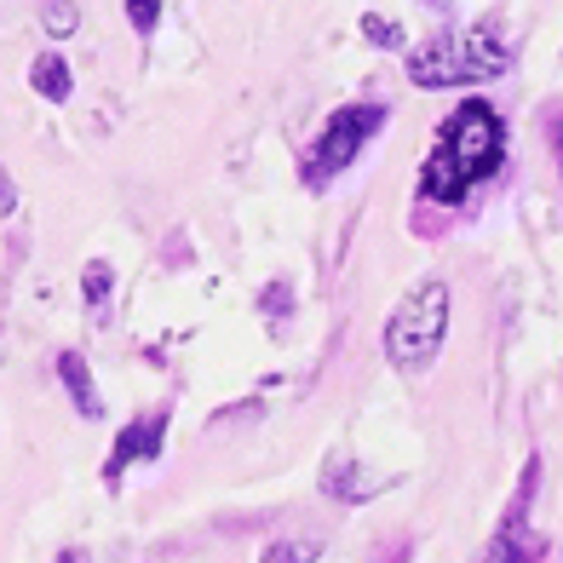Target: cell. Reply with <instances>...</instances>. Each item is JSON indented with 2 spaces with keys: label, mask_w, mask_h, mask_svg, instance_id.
<instances>
[{
  "label": "cell",
  "mask_w": 563,
  "mask_h": 563,
  "mask_svg": "<svg viewBox=\"0 0 563 563\" xmlns=\"http://www.w3.org/2000/svg\"><path fill=\"white\" fill-rule=\"evenodd\" d=\"M506 162V121L495 104H483V98H466V104H454V115L438 126V144H431V156L420 167V196L426 201H466V190H477L483 178H495Z\"/></svg>",
  "instance_id": "obj_1"
},
{
  "label": "cell",
  "mask_w": 563,
  "mask_h": 563,
  "mask_svg": "<svg viewBox=\"0 0 563 563\" xmlns=\"http://www.w3.org/2000/svg\"><path fill=\"white\" fill-rule=\"evenodd\" d=\"M511 69L506 41L477 23V30H454V35H431L426 46L408 53V81L438 92V87H477V81H495V75Z\"/></svg>",
  "instance_id": "obj_2"
},
{
  "label": "cell",
  "mask_w": 563,
  "mask_h": 563,
  "mask_svg": "<svg viewBox=\"0 0 563 563\" xmlns=\"http://www.w3.org/2000/svg\"><path fill=\"white\" fill-rule=\"evenodd\" d=\"M449 282H420L397 299V311L386 317V363L397 374H426L438 363L449 340Z\"/></svg>",
  "instance_id": "obj_3"
},
{
  "label": "cell",
  "mask_w": 563,
  "mask_h": 563,
  "mask_svg": "<svg viewBox=\"0 0 563 563\" xmlns=\"http://www.w3.org/2000/svg\"><path fill=\"white\" fill-rule=\"evenodd\" d=\"M386 121H391L386 104H340L334 115H328V126L317 133V144L305 150V185H311V190L334 185V178L368 150V139H374Z\"/></svg>",
  "instance_id": "obj_4"
},
{
  "label": "cell",
  "mask_w": 563,
  "mask_h": 563,
  "mask_svg": "<svg viewBox=\"0 0 563 563\" xmlns=\"http://www.w3.org/2000/svg\"><path fill=\"white\" fill-rule=\"evenodd\" d=\"M162 449H167V415H139V420H126V426L115 431L110 460H104V483L115 489V483L126 477V466H139V460H150V466H156Z\"/></svg>",
  "instance_id": "obj_5"
},
{
  "label": "cell",
  "mask_w": 563,
  "mask_h": 563,
  "mask_svg": "<svg viewBox=\"0 0 563 563\" xmlns=\"http://www.w3.org/2000/svg\"><path fill=\"white\" fill-rule=\"evenodd\" d=\"M58 379H64V391H69V402H75V415H81V420H104V397H98L92 368H87L81 351H64V356H58Z\"/></svg>",
  "instance_id": "obj_6"
},
{
  "label": "cell",
  "mask_w": 563,
  "mask_h": 563,
  "mask_svg": "<svg viewBox=\"0 0 563 563\" xmlns=\"http://www.w3.org/2000/svg\"><path fill=\"white\" fill-rule=\"evenodd\" d=\"M379 489H386V477H379V472H363V466H340V460H334V466L322 472V495H328V500H345V506L374 500Z\"/></svg>",
  "instance_id": "obj_7"
},
{
  "label": "cell",
  "mask_w": 563,
  "mask_h": 563,
  "mask_svg": "<svg viewBox=\"0 0 563 563\" xmlns=\"http://www.w3.org/2000/svg\"><path fill=\"white\" fill-rule=\"evenodd\" d=\"M30 87H35V98H46V104H69L75 69H69L58 53H41V58L30 64Z\"/></svg>",
  "instance_id": "obj_8"
},
{
  "label": "cell",
  "mask_w": 563,
  "mask_h": 563,
  "mask_svg": "<svg viewBox=\"0 0 563 563\" xmlns=\"http://www.w3.org/2000/svg\"><path fill=\"white\" fill-rule=\"evenodd\" d=\"M110 288H115V271H110V260H87V271H81V299H87V311H92V317H104Z\"/></svg>",
  "instance_id": "obj_9"
},
{
  "label": "cell",
  "mask_w": 563,
  "mask_h": 563,
  "mask_svg": "<svg viewBox=\"0 0 563 563\" xmlns=\"http://www.w3.org/2000/svg\"><path fill=\"white\" fill-rule=\"evenodd\" d=\"M477 563H529V547L518 541V518H511L495 541H489V552H483Z\"/></svg>",
  "instance_id": "obj_10"
},
{
  "label": "cell",
  "mask_w": 563,
  "mask_h": 563,
  "mask_svg": "<svg viewBox=\"0 0 563 563\" xmlns=\"http://www.w3.org/2000/svg\"><path fill=\"white\" fill-rule=\"evenodd\" d=\"M317 558H322V547L311 534H299V541H271L260 563H317Z\"/></svg>",
  "instance_id": "obj_11"
},
{
  "label": "cell",
  "mask_w": 563,
  "mask_h": 563,
  "mask_svg": "<svg viewBox=\"0 0 563 563\" xmlns=\"http://www.w3.org/2000/svg\"><path fill=\"white\" fill-rule=\"evenodd\" d=\"M41 23H46V35H75L81 30V12H75V0H46Z\"/></svg>",
  "instance_id": "obj_12"
},
{
  "label": "cell",
  "mask_w": 563,
  "mask_h": 563,
  "mask_svg": "<svg viewBox=\"0 0 563 563\" xmlns=\"http://www.w3.org/2000/svg\"><path fill=\"white\" fill-rule=\"evenodd\" d=\"M121 7H126V23H133V35H139V41H150V35H156L162 0H121Z\"/></svg>",
  "instance_id": "obj_13"
},
{
  "label": "cell",
  "mask_w": 563,
  "mask_h": 563,
  "mask_svg": "<svg viewBox=\"0 0 563 563\" xmlns=\"http://www.w3.org/2000/svg\"><path fill=\"white\" fill-rule=\"evenodd\" d=\"M363 35L374 41V46H402V30L391 18H363Z\"/></svg>",
  "instance_id": "obj_14"
},
{
  "label": "cell",
  "mask_w": 563,
  "mask_h": 563,
  "mask_svg": "<svg viewBox=\"0 0 563 563\" xmlns=\"http://www.w3.org/2000/svg\"><path fill=\"white\" fill-rule=\"evenodd\" d=\"M12 208H18V185H12V173L0 167V219H7Z\"/></svg>",
  "instance_id": "obj_15"
},
{
  "label": "cell",
  "mask_w": 563,
  "mask_h": 563,
  "mask_svg": "<svg viewBox=\"0 0 563 563\" xmlns=\"http://www.w3.org/2000/svg\"><path fill=\"white\" fill-rule=\"evenodd\" d=\"M58 563H92V558H87L81 547H69V552H58Z\"/></svg>",
  "instance_id": "obj_16"
},
{
  "label": "cell",
  "mask_w": 563,
  "mask_h": 563,
  "mask_svg": "<svg viewBox=\"0 0 563 563\" xmlns=\"http://www.w3.org/2000/svg\"><path fill=\"white\" fill-rule=\"evenodd\" d=\"M431 7H438V0H431Z\"/></svg>",
  "instance_id": "obj_17"
}]
</instances>
